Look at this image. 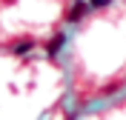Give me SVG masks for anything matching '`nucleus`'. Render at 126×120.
I'll return each instance as SVG.
<instances>
[{"instance_id":"7ed1b4c3","label":"nucleus","mask_w":126,"mask_h":120,"mask_svg":"<svg viewBox=\"0 0 126 120\" xmlns=\"http://www.w3.org/2000/svg\"><path fill=\"white\" fill-rule=\"evenodd\" d=\"M32 46H34V43H32L29 37H23L20 43H15V49H12V52H15V54H26V52H29Z\"/></svg>"},{"instance_id":"20e7f679","label":"nucleus","mask_w":126,"mask_h":120,"mask_svg":"<svg viewBox=\"0 0 126 120\" xmlns=\"http://www.w3.org/2000/svg\"><path fill=\"white\" fill-rule=\"evenodd\" d=\"M89 6H97V9H103V6H109V0H89Z\"/></svg>"},{"instance_id":"f03ea898","label":"nucleus","mask_w":126,"mask_h":120,"mask_svg":"<svg viewBox=\"0 0 126 120\" xmlns=\"http://www.w3.org/2000/svg\"><path fill=\"white\" fill-rule=\"evenodd\" d=\"M63 43H66V37H63V34H55V37L49 40L46 52H49V54H57V52H60V46H63Z\"/></svg>"},{"instance_id":"f257e3e1","label":"nucleus","mask_w":126,"mask_h":120,"mask_svg":"<svg viewBox=\"0 0 126 120\" xmlns=\"http://www.w3.org/2000/svg\"><path fill=\"white\" fill-rule=\"evenodd\" d=\"M86 12H89V3H86V0H75L72 9H69V14H66V20H69V23H80Z\"/></svg>"}]
</instances>
